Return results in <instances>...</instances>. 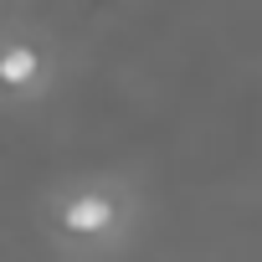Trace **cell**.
<instances>
[{
	"label": "cell",
	"mask_w": 262,
	"mask_h": 262,
	"mask_svg": "<svg viewBox=\"0 0 262 262\" xmlns=\"http://www.w3.org/2000/svg\"><path fill=\"white\" fill-rule=\"evenodd\" d=\"M0 77H6V82H26V77H36V52H31V47H11L6 57H0Z\"/></svg>",
	"instance_id": "7a4b0ae2"
},
{
	"label": "cell",
	"mask_w": 262,
	"mask_h": 262,
	"mask_svg": "<svg viewBox=\"0 0 262 262\" xmlns=\"http://www.w3.org/2000/svg\"><path fill=\"white\" fill-rule=\"evenodd\" d=\"M108 216H113V206L103 195H77L67 206V226L72 231H98V226H108Z\"/></svg>",
	"instance_id": "6da1fadb"
}]
</instances>
